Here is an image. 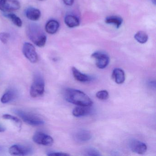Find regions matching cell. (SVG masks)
I'll list each match as a JSON object with an SVG mask.
<instances>
[{
  "label": "cell",
  "mask_w": 156,
  "mask_h": 156,
  "mask_svg": "<svg viewBox=\"0 0 156 156\" xmlns=\"http://www.w3.org/2000/svg\"><path fill=\"white\" fill-rule=\"evenodd\" d=\"M44 91V82L41 76H36L31 86L30 94L33 98H37L43 94Z\"/></svg>",
  "instance_id": "obj_4"
},
{
  "label": "cell",
  "mask_w": 156,
  "mask_h": 156,
  "mask_svg": "<svg viewBox=\"0 0 156 156\" xmlns=\"http://www.w3.org/2000/svg\"><path fill=\"white\" fill-rule=\"evenodd\" d=\"M2 118L4 119H9V120H12L13 122L16 123L17 125H19V127L21 126V121L18 118L14 116L11 115L9 114H5L2 116Z\"/></svg>",
  "instance_id": "obj_23"
},
{
  "label": "cell",
  "mask_w": 156,
  "mask_h": 156,
  "mask_svg": "<svg viewBox=\"0 0 156 156\" xmlns=\"http://www.w3.org/2000/svg\"><path fill=\"white\" fill-rule=\"evenodd\" d=\"M92 57L95 59L96 66L99 69L106 68L109 64V57L104 52H95L92 54Z\"/></svg>",
  "instance_id": "obj_7"
},
{
  "label": "cell",
  "mask_w": 156,
  "mask_h": 156,
  "mask_svg": "<svg viewBox=\"0 0 156 156\" xmlns=\"http://www.w3.org/2000/svg\"><path fill=\"white\" fill-rule=\"evenodd\" d=\"M112 78L116 83L120 84L124 83L126 79L125 72L120 68H115L112 73Z\"/></svg>",
  "instance_id": "obj_12"
},
{
  "label": "cell",
  "mask_w": 156,
  "mask_h": 156,
  "mask_svg": "<svg viewBox=\"0 0 156 156\" xmlns=\"http://www.w3.org/2000/svg\"><path fill=\"white\" fill-rule=\"evenodd\" d=\"M96 96L100 100H105L108 98L109 94L106 90H101L96 93Z\"/></svg>",
  "instance_id": "obj_22"
},
{
  "label": "cell",
  "mask_w": 156,
  "mask_h": 156,
  "mask_svg": "<svg viewBox=\"0 0 156 156\" xmlns=\"http://www.w3.org/2000/svg\"><path fill=\"white\" fill-rule=\"evenodd\" d=\"M4 151V148L1 146H0V155H1L2 153Z\"/></svg>",
  "instance_id": "obj_29"
},
{
  "label": "cell",
  "mask_w": 156,
  "mask_h": 156,
  "mask_svg": "<svg viewBox=\"0 0 156 156\" xmlns=\"http://www.w3.org/2000/svg\"><path fill=\"white\" fill-rule=\"evenodd\" d=\"M135 40L140 44H145L147 41L148 37L145 32L140 31L138 32L134 36Z\"/></svg>",
  "instance_id": "obj_20"
},
{
  "label": "cell",
  "mask_w": 156,
  "mask_h": 156,
  "mask_svg": "<svg viewBox=\"0 0 156 156\" xmlns=\"http://www.w3.org/2000/svg\"><path fill=\"white\" fill-rule=\"evenodd\" d=\"M21 5L18 0H0V10L11 12L20 9Z\"/></svg>",
  "instance_id": "obj_6"
},
{
  "label": "cell",
  "mask_w": 156,
  "mask_h": 156,
  "mask_svg": "<svg viewBox=\"0 0 156 156\" xmlns=\"http://www.w3.org/2000/svg\"><path fill=\"white\" fill-rule=\"evenodd\" d=\"M33 140L36 144L45 146L52 145L54 140L51 136L41 132H37L33 136Z\"/></svg>",
  "instance_id": "obj_9"
},
{
  "label": "cell",
  "mask_w": 156,
  "mask_h": 156,
  "mask_svg": "<svg viewBox=\"0 0 156 156\" xmlns=\"http://www.w3.org/2000/svg\"><path fill=\"white\" fill-rule=\"evenodd\" d=\"M4 16L11 20L12 23L17 27H21L22 26L23 22L15 14L13 13H9L5 14Z\"/></svg>",
  "instance_id": "obj_21"
},
{
  "label": "cell",
  "mask_w": 156,
  "mask_h": 156,
  "mask_svg": "<svg viewBox=\"0 0 156 156\" xmlns=\"http://www.w3.org/2000/svg\"><path fill=\"white\" fill-rule=\"evenodd\" d=\"M10 154L13 156H28L31 155L33 150L30 147L22 146L20 145H14L9 149Z\"/></svg>",
  "instance_id": "obj_8"
},
{
  "label": "cell",
  "mask_w": 156,
  "mask_h": 156,
  "mask_svg": "<svg viewBox=\"0 0 156 156\" xmlns=\"http://www.w3.org/2000/svg\"><path fill=\"white\" fill-rule=\"evenodd\" d=\"M65 4L67 6H72L74 2V0H62Z\"/></svg>",
  "instance_id": "obj_27"
},
{
  "label": "cell",
  "mask_w": 156,
  "mask_h": 156,
  "mask_svg": "<svg viewBox=\"0 0 156 156\" xmlns=\"http://www.w3.org/2000/svg\"><path fill=\"white\" fill-rule=\"evenodd\" d=\"M64 95L67 102L79 106L90 107L93 104L92 99L86 94L77 89L66 88Z\"/></svg>",
  "instance_id": "obj_1"
},
{
  "label": "cell",
  "mask_w": 156,
  "mask_h": 156,
  "mask_svg": "<svg viewBox=\"0 0 156 156\" xmlns=\"http://www.w3.org/2000/svg\"><path fill=\"white\" fill-rule=\"evenodd\" d=\"M92 135L89 131L85 129L79 130L76 134V138L80 142H86L90 140Z\"/></svg>",
  "instance_id": "obj_15"
},
{
  "label": "cell",
  "mask_w": 156,
  "mask_h": 156,
  "mask_svg": "<svg viewBox=\"0 0 156 156\" xmlns=\"http://www.w3.org/2000/svg\"><path fill=\"white\" fill-rule=\"evenodd\" d=\"M64 21L66 24L69 28L77 27L80 24L79 19L73 15H68L66 16Z\"/></svg>",
  "instance_id": "obj_16"
},
{
  "label": "cell",
  "mask_w": 156,
  "mask_h": 156,
  "mask_svg": "<svg viewBox=\"0 0 156 156\" xmlns=\"http://www.w3.org/2000/svg\"><path fill=\"white\" fill-rule=\"evenodd\" d=\"M39 1H44V0H39Z\"/></svg>",
  "instance_id": "obj_30"
},
{
  "label": "cell",
  "mask_w": 156,
  "mask_h": 156,
  "mask_svg": "<svg viewBox=\"0 0 156 156\" xmlns=\"http://www.w3.org/2000/svg\"><path fill=\"white\" fill-rule=\"evenodd\" d=\"M48 156H69V154L66 153L58 151H50L47 153Z\"/></svg>",
  "instance_id": "obj_26"
},
{
  "label": "cell",
  "mask_w": 156,
  "mask_h": 156,
  "mask_svg": "<svg viewBox=\"0 0 156 156\" xmlns=\"http://www.w3.org/2000/svg\"><path fill=\"white\" fill-rule=\"evenodd\" d=\"M10 37V35L8 33L2 32L0 33V41L4 44L8 43Z\"/></svg>",
  "instance_id": "obj_25"
},
{
  "label": "cell",
  "mask_w": 156,
  "mask_h": 156,
  "mask_svg": "<svg viewBox=\"0 0 156 156\" xmlns=\"http://www.w3.org/2000/svg\"><path fill=\"white\" fill-rule=\"evenodd\" d=\"M87 107H88L79 106L75 108L73 110V115L76 117H81L88 115L91 111Z\"/></svg>",
  "instance_id": "obj_17"
},
{
  "label": "cell",
  "mask_w": 156,
  "mask_h": 156,
  "mask_svg": "<svg viewBox=\"0 0 156 156\" xmlns=\"http://www.w3.org/2000/svg\"><path fill=\"white\" fill-rule=\"evenodd\" d=\"M73 75L76 80L82 83L90 82L93 80V78L90 76L81 73L76 67L72 68Z\"/></svg>",
  "instance_id": "obj_11"
},
{
  "label": "cell",
  "mask_w": 156,
  "mask_h": 156,
  "mask_svg": "<svg viewBox=\"0 0 156 156\" xmlns=\"http://www.w3.org/2000/svg\"><path fill=\"white\" fill-rule=\"evenodd\" d=\"M129 146L132 151L139 154H144L147 149L145 143L136 139L131 140L129 141Z\"/></svg>",
  "instance_id": "obj_10"
},
{
  "label": "cell",
  "mask_w": 156,
  "mask_h": 156,
  "mask_svg": "<svg viewBox=\"0 0 156 156\" xmlns=\"http://www.w3.org/2000/svg\"><path fill=\"white\" fill-rule=\"evenodd\" d=\"M25 15L29 20L35 21L41 18V12L40 10L36 8H30L26 9Z\"/></svg>",
  "instance_id": "obj_13"
},
{
  "label": "cell",
  "mask_w": 156,
  "mask_h": 156,
  "mask_svg": "<svg viewBox=\"0 0 156 156\" xmlns=\"http://www.w3.org/2000/svg\"><path fill=\"white\" fill-rule=\"evenodd\" d=\"M15 96V93L12 90H9L6 91L2 95L1 101L3 104H7L12 101Z\"/></svg>",
  "instance_id": "obj_19"
},
{
  "label": "cell",
  "mask_w": 156,
  "mask_h": 156,
  "mask_svg": "<svg viewBox=\"0 0 156 156\" xmlns=\"http://www.w3.org/2000/svg\"><path fill=\"white\" fill-rule=\"evenodd\" d=\"M85 153L88 156H100V152L96 149L93 147H89L86 149Z\"/></svg>",
  "instance_id": "obj_24"
},
{
  "label": "cell",
  "mask_w": 156,
  "mask_h": 156,
  "mask_svg": "<svg viewBox=\"0 0 156 156\" xmlns=\"http://www.w3.org/2000/svg\"><path fill=\"white\" fill-rule=\"evenodd\" d=\"M59 27L60 24L58 21L55 20H50L45 25V31L49 34H55L57 32Z\"/></svg>",
  "instance_id": "obj_14"
},
{
  "label": "cell",
  "mask_w": 156,
  "mask_h": 156,
  "mask_svg": "<svg viewBox=\"0 0 156 156\" xmlns=\"http://www.w3.org/2000/svg\"><path fill=\"white\" fill-rule=\"evenodd\" d=\"M5 129H6L3 126H2L1 124H0V132H4Z\"/></svg>",
  "instance_id": "obj_28"
},
{
  "label": "cell",
  "mask_w": 156,
  "mask_h": 156,
  "mask_svg": "<svg viewBox=\"0 0 156 156\" xmlns=\"http://www.w3.org/2000/svg\"><path fill=\"white\" fill-rule=\"evenodd\" d=\"M105 21L107 24H112L118 29L122 24L123 20L119 16H112L106 18Z\"/></svg>",
  "instance_id": "obj_18"
},
{
  "label": "cell",
  "mask_w": 156,
  "mask_h": 156,
  "mask_svg": "<svg viewBox=\"0 0 156 156\" xmlns=\"http://www.w3.org/2000/svg\"><path fill=\"white\" fill-rule=\"evenodd\" d=\"M23 53L25 57L31 62L35 63L38 62V54L36 52L35 47L31 44L26 42L23 44Z\"/></svg>",
  "instance_id": "obj_5"
},
{
  "label": "cell",
  "mask_w": 156,
  "mask_h": 156,
  "mask_svg": "<svg viewBox=\"0 0 156 156\" xmlns=\"http://www.w3.org/2000/svg\"><path fill=\"white\" fill-rule=\"evenodd\" d=\"M14 112L24 122L31 126H41L44 124V121L42 119L33 114L20 109H15Z\"/></svg>",
  "instance_id": "obj_3"
},
{
  "label": "cell",
  "mask_w": 156,
  "mask_h": 156,
  "mask_svg": "<svg viewBox=\"0 0 156 156\" xmlns=\"http://www.w3.org/2000/svg\"><path fill=\"white\" fill-rule=\"evenodd\" d=\"M26 33L30 40L35 45L39 47H43L45 45L47 37L42 28L38 24H30L27 27Z\"/></svg>",
  "instance_id": "obj_2"
}]
</instances>
